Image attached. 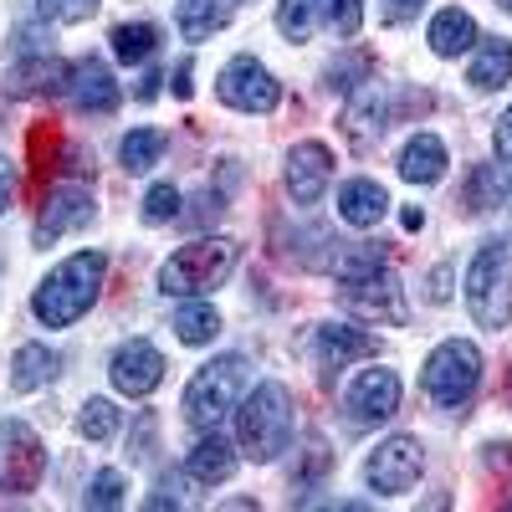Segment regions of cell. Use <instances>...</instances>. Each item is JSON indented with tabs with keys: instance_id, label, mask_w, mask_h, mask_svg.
I'll return each instance as SVG.
<instances>
[{
	"instance_id": "6da1fadb",
	"label": "cell",
	"mask_w": 512,
	"mask_h": 512,
	"mask_svg": "<svg viewBox=\"0 0 512 512\" xmlns=\"http://www.w3.org/2000/svg\"><path fill=\"white\" fill-rule=\"evenodd\" d=\"M103 282H108V256L103 251H77L36 282L31 318L41 328H72L77 318L93 313V303L103 297Z\"/></svg>"
},
{
	"instance_id": "7a4b0ae2",
	"label": "cell",
	"mask_w": 512,
	"mask_h": 512,
	"mask_svg": "<svg viewBox=\"0 0 512 512\" xmlns=\"http://www.w3.org/2000/svg\"><path fill=\"white\" fill-rule=\"evenodd\" d=\"M292 425H297L292 390H287L282 379H262L236 405V451L246 461H262L267 466V461H277L292 446Z\"/></svg>"
},
{
	"instance_id": "3957f363",
	"label": "cell",
	"mask_w": 512,
	"mask_h": 512,
	"mask_svg": "<svg viewBox=\"0 0 512 512\" xmlns=\"http://www.w3.org/2000/svg\"><path fill=\"white\" fill-rule=\"evenodd\" d=\"M246 390H251V364L241 354H216L210 364H200L190 374V384H185V400H180L185 425H190L195 436L221 431V420L236 415V405H241Z\"/></svg>"
},
{
	"instance_id": "277c9868",
	"label": "cell",
	"mask_w": 512,
	"mask_h": 512,
	"mask_svg": "<svg viewBox=\"0 0 512 512\" xmlns=\"http://www.w3.org/2000/svg\"><path fill=\"white\" fill-rule=\"evenodd\" d=\"M420 390L436 410L446 415H466L482 390V349L472 338H441L425 359V374H420Z\"/></svg>"
},
{
	"instance_id": "5b68a950",
	"label": "cell",
	"mask_w": 512,
	"mask_h": 512,
	"mask_svg": "<svg viewBox=\"0 0 512 512\" xmlns=\"http://www.w3.org/2000/svg\"><path fill=\"white\" fill-rule=\"evenodd\" d=\"M241 262V241L231 236H200L190 246H180L169 262L159 267V292L164 297H205L216 292Z\"/></svg>"
},
{
	"instance_id": "8992f818",
	"label": "cell",
	"mask_w": 512,
	"mask_h": 512,
	"mask_svg": "<svg viewBox=\"0 0 512 512\" xmlns=\"http://www.w3.org/2000/svg\"><path fill=\"white\" fill-rule=\"evenodd\" d=\"M466 313H472L477 328L502 333L512 323V251L507 241H482L477 256L466 262Z\"/></svg>"
},
{
	"instance_id": "52a82bcc",
	"label": "cell",
	"mask_w": 512,
	"mask_h": 512,
	"mask_svg": "<svg viewBox=\"0 0 512 512\" xmlns=\"http://www.w3.org/2000/svg\"><path fill=\"white\" fill-rule=\"evenodd\" d=\"M338 303H344L349 313H359V318H369V323H390V328L410 323L405 287L390 272V262H369V267H354V272H338Z\"/></svg>"
},
{
	"instance_id": "ba28073f",
	"label": "cell",
	"mask_w": 512,
	"mask_h": 512,
	"mask_svg": "<svg viewBox=\"0 0 512 512\" xmlns=\"http://www.w3.org/2000/svg\"><path fill=\"white\" fill-rule=\"evenodd\" d=\"M41 477H47V446H41V436L26 420L0 415V492L26 497L41 487Z\"/></svg>"
},
{
	"instance_id": "9c48e42d",
	"label": "cell",
	"mask_w": 512,
	"mask_h": 512,
	"mask_svg": "<svg viewBox=\"0 0 512 512\" xmlns=\"http://www.w3.org/2000/svg\"><path fill=\"white\" fill-rule=\"evenodd\" d=\"M425 472V446L415 436H390L364 456V487L379 497H405Z\"/></svg>"
},
{
	"instance_id": "30bf717a",
	"label": "cell",
	"mask_w": 512,
	"mask_h": 512,
	"mask_svg": "<svg viewBox=\"0 0 512 512\" xmlns=\"http://www.w3.org/2000/svg\"><path fill=\"white\" fill-rule=\"evenodd\" d=\"M318 26H333L338 36H359L364 0H277V31L287 41H308Z\"/></svg>"
},
{
	"instance_id": "8fae6325",
	"label": "cell",
	"mask_w": 512,
	"mask_h": 512,
	"mask_svg": "<svg viewBox=\"0 0 512 512\" xmlns=\"http://www.w3.org/2000/svg\"><path fill=\"white\" fill-rule=\"evenodd\" d=\"M216 98L236 113H272L282 103V82L267 72V62H256L251 52L231 57L216 77Z\"/></svg>"
},
{
	"instance_id": "7c38bea8",
	"label": "cell",
	"mask_w": 512,
	"mask_h": 512,
	"mask_svg": "<svg viewBox=\"0 0 512 512\" xmlns=\"http://www.w3.org/2000/svg\"><path fill=\"white\" fill-rule=\"evenodd\" d=\"M93 216H98L93 190L82 185V180H62V185L47 190V200H41L36 226H31V241H36V246H52V241H62L67 231H82Z\"/></svg>"
},
{
	"instance_id": "4fadbf2b",
	"label": "cell",
	"mask_w": 512,
	"mask_h": 512,
	"mask_svg": "<svg viewBox=\"0 0 512 512\" xmlns=\"http://www.w3.org/2000/svg\"><path fill=\"white\" fill-rule=\"evenodd\" d=\"M400 108H405V103L384 88V82H364V88L349 98V108H344V134H349V144H354L359 154L379 149L384 134H390V123L400 118Z\"/></svg>"
},
{
	"instance_id": "5bb4252c",
	"label": "cell",
	"mask_w": 512,
	"mask_h": 512,
	"mask_svg": "<svg viewBox=\"0 0 512 512\" xmlns=\"http://www.w3.org/2000/svg\"><path fill=\"white\" fill-rule=\"evenodd\" d=\"M164 354L149 344V338H123V344L113 349L108 359V379H113V390L128 395V400H149L159 384H164Z\"/></svg>"
},
{
	"instance_id": "9a60e30c",
	"label": "cell",
	"mask_w": 512,
	"mask_h": 512,
	"mask_svg": "<svg viewBox=\"0 0 512 512\" xmlns=\"http://www.w3.org/2000/svg\"><path fill=\"white\" fill-rule=\"evenodd\" d=\"M400 410V374L395 369H384V364H374V369H359L354 379H349V390H344V415H349V425H379V420H390Z\"/></svg>"
},
{
	"instance_id": "2e32d148",
	"label": "cell",
	"mask_w": 512,
	"mask_h": 512,
	"mask_svg": "<svg viewBox=\"0 0 512 512\" xmlns=\"http://www.w3.org/2000/svg\"><path fill=\"white\" fill-rule=\"evenodd\" d=\"M282 180H287V195L292 205H318L328 195V180H333V149L323 139H303V144H292L287 149V169H282Z\"/></svg>"
},
{
	"instance_id": "e0dca14e",
	"label": "cell",
	"mask_w": 512,
	"mask_h": 512,
	"mask_svg": "<svg viewBox=\"0 0 512 512\" xmlns=\"http://www.w3.org/2000/svg\"><path fill=\"white\" fill-rule=\"evenodd\" d=\"M77 113H93V118H108L118 108V77L103 57H77L72 62V77H67V93H62Z\"/></svg>"
},
{
	"instance_id": "ac0fdd59",
	"label": "cell",
	"mask_w": 512,
	"mask_h": 512,
	"mask_svg": "<svg viewBox=\"0 0 512 512\" xmlns=\"http://www.w3.org/2000/svg\"><path fill=\"white\" fill-rule=\"evenodd\" d=\"M374 354H379V338L359 323H318V333H313V364L323 374L349 369L354 359H374Z\"/></svg>"
},
{
	"instance_id": "d6986e66",
	"label": "cell",
	"mask_w": 512,
	"mask_h": 512,
	"mask_svg": "<svg viewBox=\"0 0 512 512\" xmlns=\"http://www.w3.org/2000/svg\"><path fill=\"white\" fill-rule=\"evenodd\" d=\"M67 77H72V62H62L52 52L21 57L6 72V98H62L67 93Z\"/></svg>"
},
{
	"instance_id": "ffe728a7",
	"label": "cell",
	"mask_w": 512,
	"mask_h": 512,
	"mask_svg": "<svg viewBox=\"0 0 512 512\" xmlns=\"http://www.w3.org/2000/svg\"><path fill=\"white\" fill-rule=\"evenodd\" d=\"M512 200V164L492 159V164H472V175L461 180L456 205H466V216H487V210Z\"/></svg>"
},
{
	"instance_id": "44dd1931",
	"label": "cell",
	"mask_w": 512,
	"mask_h": 512,
	"mask_svg": "<svg viewBox=\"0 0 512 512\" xmlns=\"http://www.w3.org/2000/svg\"><path fill=\"white\" fill-rule=\"evenodd\" d=\"M390 216V195H384L379 180H344L338 185V221L354 226V231H369Z\"/></svg>"
},
{
	"instance_id": "7402d4cb",
	"label": "cell",
	"mask_w": 512,
	"mask_h": 512,
	"mask_svg": "<svg viewBox=\"0 0 512 512\" xmlns=\"http://www.w3.org/2000/svg\"><path fill=\"white\" fill-rule=\"evenodd\" d=\"M236 461H241V451H236L221 431H205V436L195 441V451L185 456V477L200 482V487H221V482L236 472Z\"/></svg>"
},
{
	"instance_id": "603a6c76",
	"label": "cell",
	"mask_w": 512,
	"mask_h": 512,
	"mask_svg": "<svg viewBox=\"0 0 512 512\" xmlns=\"http://www.w3.org/2000/svg\"><path fill=\"white\" fill-rule=\"evenodd\" d=\"M446 164H451V154H446L441 134H410L400 149V180L405 185H441Z\"/></svg>"
},
{
	"instance_id": "cb8c5ba5",
	"label": "cell",
	"mask_w": 512,
	"mask_h": 512,
	"mask_svg": "<svg viewBox=\"0 0 512 512\" xmlns=\"http://www.w3.org/2000/svg\"><path fill=\"white\" fill-rule=\"evenodd\" d=\"M62 374V354L47 344H21L11 354V395H36Z\"/></svg>"
},
{
	"instance_id": "d4e9b609",
	"label": "cell",
	"mask_w": 512,
	"mask_h": 512,
	"mask_svg": "<svg viewBox=\"0 0 512 512\" xmlns=\"http://www.w3.org/2000/svg\"><path fill=\"white\" fill-rule=\"evenodd\" d=\"M425 41H431V52L436 57H461V52H472L482 31L472 21V11H461V6H446L431 16V31H425Z\"/></svg>"
},
{
	"instance_id": "484cf974",
	"label": "cell",
	"mask_w": 512,
	"mask_h": 512,
	"mask_svg": "<svg viewBox=\"0 0 512 512\" xmlns=\"http://www.w3.org/2000/svg\"><path fill=\"white\" fill-rule=\"evenodd\" d=\"M507 77H512V41H507V36H482L477 47H472L466 82H472L477 93H497Z\"/></svg>"
},
{
	"instance_id": "4316f807",
	"label": "cell",
	"mask_w": 512,
	"mask_h": 512,
	"mask_svg": "<svg viewBox=\"0 0 512 512\" xmlns=\"http://www.w3.org/2000/svg\"><path fill=\"white\" fill-rule=\"evenodd\" d=\"M231 6H236V0H180V6H175V26H180L185 41H210L231 21Z\"/></svg>"
},
{
	"instance_id": "83f0119b",
	"label": "cell",
	"mask_w": 512,
	"mask_h": 512,
	"mask_svg": "<svg viewBox=\"0 0 512 512\" xmlns=\"http://www.w3.org/2000/svg\"><path fill=\"white\" fill-rule=\"evenodd\" d=\"M323 82H328V93H338V98H354V93L364 88V82H374V52L349 47L344 57H333V62H328Z\"/></svg>"
},
{
	"instance_id": "f1b7e54d",
	"label": "cell",
	"mask_w": 512,
	"mask_h": 512,
	"mask_svg": "<svg viewBox=\"0 0 512 512\" xmlns=\"http://www.w3.org/2000/svg\"><path fill=\"white\" fill-rule=\"evenodd\" d=\"M164 149H169L164 128H134V134H123V144H118V164L128 169V175H149V169L164 159Z\"/></svg>"
},
{
	"instance_id": "f546056e",
	"label": "cell",
	"mask_w": 512,
	"mask_h": 512,
	"mask_svg": "<svg viewBox=\"0 0 512 512\" xmlns=\"http://www.w3.org/2000/svg\"><path fill=\"white\" fill-rule=\"evenodd\" d=\"M328 472H333V451L318 431H308L303 446H297V461H292V492H313Z\"/></svg>"
},
{
	"instance_id": "4dcf8cb0",
	"label": "cell",
	"mask_w": 512,
	"mask_h": 512,
	"mask_svg": "<svg viewBox=\"0 0 512 512\" xmlns=\"http://www.w3.org/2000/svg\"><path fill=\"white\" fill-rule=\"evenodd\" d=\"M159 52V26L154 21H123V26H113V57L118 62H149Z\"/></svg>"
},
{
	"instance_id": "1f68e13d",
	"label": "cell",
	"mask_w": 512,
	"mask_h": 512,
	"mask_svg": "<svg viewBox=\"0 0 512 512\" xmlns=\"http://www.w3.org/2000/svg\"><path fill=\"white\" fill-rule=\"evenodd\" d=\"M118 425H123V410H118L113 400H103V395H93L88 405L77 410V436H82V441H93V446L113 441V436H118Z\"/></svg>"
},
{
	"instance_id": "d6a6232c",
	"label": "cell",
	"mask_w": 512,
	"mask_h": 512,
	"mask_svg": "<svg viewBox=\"0 0 512 512\" xmlns=\"http://www.w3.org/2000/svg\"><path fill=\"white\" fill-rule=\"evenodd\" d=\"M216 333H221V313L210 308V303H185L175 313V338H180V344H190V349L216 344Z\"/></svg>"
},
{
	"instance_id": "836d02e7",
	"label": "cell",
	"mask_w": 512,
	"mask_h": 512,
	"mask_svg": "<svg viewBox=\"0 0 512 512\" xmlns=\"http://www.w3.org/2000/svg\"><path fill=\"white\" fill-rule=\"evenodd\" d=\"M82 507H88V512H113V507H123V472L103 466V472L88 482V492H82Z\"/></svg>"
},
{
	"instance_id": "e575fe53",
	"label": "cell",
	"mask_w": 512,
	"mask_h": 512,
	"mask_svg": "<svg viewBox=\"0 0 512 512\" xmlns=\"http://www.w3.org/2000/svg\"><path fill=\"white\" fill-rule=\"evenodd\" d=\"M98 6L103 0H36V16L52 21V26H77V21L98 16Z\"/></svg>"
},
{
	"instance_id": "d590c367",
	"label": "cell",
	"mask_w": 512,
	"mask_h": 512,
	"mask_svg": "<svg viewBox=\"0 0 512 512\" xmlns=\"http://www.w3.org/2000/svg\"><path fill=\"white\" fill-rule=\"evenodd\" d=\"M175 216H180V190L169 180L149 185V195H144V226H169Z\"/></svg>"
},
{
	"instance_id": "8d00e7d4",
	"label": "cell",
	"mask_w": 512,
	"mask_h": 512,
	"mask_svg": "<svg viewBox=\"0 0 512 512\" xmlns=\"http://www.w3.org/2000/svg\"><path fill=\"white\" fill-rule=\"evenodd\" d=\"M144 507H149V512H164V507H185V497H180V477H175V472H164V477L154 482V492L144 497Z\"/></svg>"
},
{
	"instance_id": "74e56055",
	"label": "cell",
	"mask_w": 512,
	"mask_h": 512,
	"mask_svg": "<svg viewBox=\"0 0 512 512\" xmlns=\"http://www.w3.org/2000/svg\"><path fill=\"white\" fill-rule=\"evenodd\" d=\"M154 431H159L154 415H149V410H139V431L128 436V456H134V461H149V456H154Z\"/></svg>"
},
{
	"instance_id": "f35d334b",
	"label": "cell",
	"mask_w": 512,
	"mask_h": 512,
	"mask_svg": "<svg viewBox=\"0 0 512 512\" xmlns=\"http://www.w3.org/2000/svg\"><path fill=\"white\" fill-rule=\"evenodd\" d=\"M425 303H451V267H431V277H425Z\"/></svg>"
},
{
	"instance_id": "ab89813d",
	"label": "cell",
	"mask_w": 512,
	"mask_h": 512,
	"mask_svg": "<svg viewBox=\"0 0 512 512\" xmlns=\"http://www.w3.org/2000/svg\"><path fill=\"white\" fill-rule=\"evenodd\" d=\"M492 144H497V159L512 164V103L502 108V118H497V128H492Z\"/></svg>"
},
{
	"instance_id": "60d3db41",
	"label": "cell",
	"mask_w": 512,
	"mask_h": 512,
	"mask_svg": "<svg viewBox=\"0 0 512 512\" xmlns=\"http://www.w3.org/2000/svg\"><path fill=\"white\" fill-rule=\"evenodd\" d=\"M11 200H16V164L0 154V216L11 210Z\"/></svg>"
},
{
	"instance_id": "b9f144b4",
	"label": "cell",
	"mask_w": 512,
	"mask_h": 512,
	"mask_svg": "<svg viewBox=\"0 0 512 512\" xmlns=\"http://www.w3.org/2000/svg\"><path fill=\"white\" fill-rule=\"evenodd\" d=\"M169 88H175V98H190V93H195V62H190V57L169 72Z\"/></svg>"
},
{
	"instance_id": "7bdbcfd3",
	"label": "cell",
	"mask_w": 512,
	"mask_h": 512,
	"mask_svg": "<svg viewBox=\"0 0 512 512\" xmlns=\"http://www.w3.org/2000/svg\"><path fill=\"white\" fill-rule=\"evenodd\" d=\"M159 82H164V72H159V67H149V72L139 77V88H134V98H139V103H154V98H159Z\"/></svg>"
},
{
	"instance_id": "ee69618b",
	"label": "cell",
	"mask_w": 512,
	"mask_h": 512,
	"mask_svg": "<svg viewBox=\"0 0 512 512\" xmlns=\"http://www.w3.org/2000/svg\"><path fill=\"white\" fill-rule=\"evenodd\" d=\"M420 6H425V0H384V11H390V21H410Z\"/></svg>"
},
{
	"instance_id": "f6af8a7d",
	"label": "cell",
	"mask_w": 512,
	"mask_h": 512,
	"mask_svg": "<svg viewBox=\"0 0 512 512\" xmlns=\"http://www.w3.org/2000/svg\"><path fill=\"white\" fill-rule=\"evenodd\" d=\"M400 226H405V231H420V226H425V210H415V205L400 210Z\"/></svg>"
},
{
	"instance_id": "bcb514c9",
	"label": "cell",
	"mask_w": 512,
	"mask_h": 512,
	"mask_svg": "<svg viewBox=\"0 0 512 512\" xmlns=\"http://www.w3.org/2000/svg\"><path fill=\"white\" fill-rule=\"evenodd\" d=\"M497 6H502V11H512V0H497Z\"/></svg>"
}]
</instances>
